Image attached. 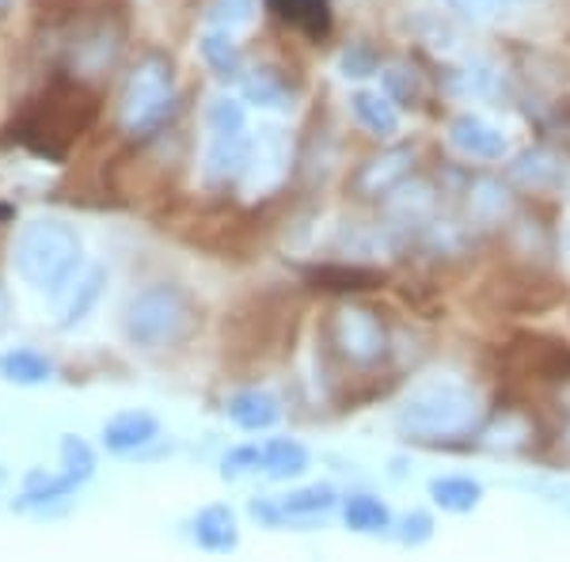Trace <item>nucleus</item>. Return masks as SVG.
I'll list each match as a JSON object with an SVG mask.
<instances>
[{
  "instance_id": "6e6552de",
  "label": "nucleus",
  "mask_w": 570,
  "mask_h": 562,
  "mask_svg": "<svg viewBox=\"0 0 570 562\" xmlns=\"http://www.w3.org/2000/svg\"><path fill=\"white\" fill-rule=\"evenodd\" d=\"M252 164V145L244 134H217L206 152V183L209 187H228L236 175L247 171Z\"/></svg>"
},
{
  "instance_id": "4468645a",
  "label": "nucleus",
  "mask_w": 570,
  "mask_h": 562,
  "mask_svg": "<svg viewBox=\"0 0 570 562\" xmlns=\"http://www.w3.org/2000/svg\"><path fill=\"white\" fill-rule=\"evenodd\" d=\"M351 107H354L357 122L376 137H395V130H400V110H395L392 99L381 96V91H357L351 99Z\"/></svg>"
},
{
  "instance_id": "f03ea898",
  "label": "nucleus",
  "mask_w": 570,
  "mask_h": 562,
  "mask_svg": "<svg viewBox=\"0 0 570 562\" xmlns=\"http://www.w3.org/2000/svg\"><path fill=\"white\" fill-rule=\"evenodd\" d=\"M475 422H480V400H475L472 388H464L456 381L422 384L395 414V426L415 441L464 437V433L475 430Z\"/></svg>"
},
{
  "instance_id": "c85d7f7f",
  "label": "nucleus",
  "mask_w": 570,
  "mask_h": 562,
  "mask_svg": "<svg viewBox=\"0 0 570 562\" xmlns=\"http://www.w3.org/2000/svg\"><path fill=\"white\" fill-rule=\"evenodd\" d=\"M494 4H499V0H449V8L468 16V20H487V16L494 12Z\"/></svg>"
},
{
  "instance_id": "423d86ee",
  "label": "nucleus",
  "mask_w": 570,
  "mask_h": 562,
  "mask_svg": "<svg viewBox=\"0 0 570 562\" xmlns=\"http://www.w3.org/2000/svg\"><path fill=\"white\" fill-rule=\"evenodd\" d=\"M331 335H335L338 354H343L346 362H354V365L381 362L384 349H389L384 324L373 316L370 308H343V312H335V327H331Z\"/></svg>"
},
{
  "instance_id": "f257e3e1",
  "label": "nucleus",
  "mask_w": 570,
  "mask_h": 562,
  "mask_svg": "<svg viewBox=\"0 0 570 562\" xmlns=\"http://www.w3.org/2000/svg\"><path fill=\"white\" fill-rule=\"evenodd\" d=\"M99 103H104V96L85 85L77 72H53L46 88L16 115V122L4 134L8 141L23 145L27 152L61 164L99 118Z\"/></svg>"
},
{
  "instance_id": "9b49d317",
  "label": "nucleus",
  "mask_w": 570,
  "mask_h": 562,
  "mask_svg": "<svg viewBox=\"0 0 570 562\" xmlns=\"http://www.w3.org/2000/svg\"><path fill=\"white\" fill-rule=\"evenodd\" d=\"M407 175H411V152L392 149V152L376 156V160H370L362 171H357V190H362L365 198L389 195V190L400 187Z\"/></svg>"
},
{
  "instance_id": "bb28decb",
  "label": "nucleus",
  "mask_w": 570,
  "mask_h": 562,
  "mask_svg": "<svg viewBox=\"0 0 570 562\" xmlns=\"http://www.w3.org/2000/svg\"><path fill=\"white\" fill-rule=\"evenodd\" d=\"M252 12H255V0H214V4H209V20L225 23V27L247 23Z\"/></svg>"
},
{
  "instance_id": "cd10ccee",
  "label": "nucleus",
  "mask_w": 570,
  "mask_h": 562,
  "mask_svg": "<svg viewBox=\"0 0 570 562\" xmlns=\"http://www.w3.org/2000/svg\"><path fill=\"white\" fill-rule=\"evenodd\" d=\"M263 464V453L259 448H236V453H228L225 456V467H220V475L225 479H236V475H244L247 467H259Z\"/></svg>"
},
{
  "instance_id": "39448f33",
  "label": "nucleus",
  "mask_w": 570,
  "mask_h": 562,
  "mask_svg": "<svg viewBox=\"0 0 570 562\" xmlns=\"http://www.w3.org/2000/svg\"><path fill=\"white\" fill-rule=\"evenodd\" d=\"M171 85H176V72H171L168 53H145L122 88V107H118L122 130L134 137H149L160 130L171 110H176Z\"/></svg>"
},
{
  "instance_id": "2f4dec72",
  "label": "nucleus",
  "mask_w": 570,
  "mask_h": 562,
  "mask_svg": "<svg viewBox=\"0 0 570 562\" xmlns=\"http://www.w3.org/2000/svg\"><path fill=\"white\" fill-rule=\"evenodd\" d=\"M0 479H4V467H0Z\"/></svg>"
},
{
  "instance_id": "ddd939ff",
  "label": "nucleus",
  "mask_w": 570,
  "mask_h": 562,
  "mask_svg": "<svg viewBox=\"0 0 570 562\" xmlns=\"http://www.w3.org/2000/svg\"><path fill=\"white\" fill-rule=\"evenodd\" d=\"M228 418H233L240 430H271L274 422L282 418V407L271 392L252 388V392H240L228 400Z\"/></svg>"
},
{
  "instance_id": "1a4fd4ad",
  "label": "nucleus",
  "mask_w": 570,
  "mask_h": 562,
  "mask_svg": "<svg viewBox=\"0 0 570 562\" xmlns=\"http://www.w3.org/2000/svg\"><path fill=\"white\" fill-rule=\"evenodd\" d=\"M266 8L312 42L327 39L331 23H335L331 20V0H266Z\"/></svg>"
},
{
  "instance_id": "473e14b6",
  "label": "nucleus",
  "mask_w": 570,
  "mask_h": 562,
  "mask_svg": "<svg viewBox=\"0 0 570 562\" xmlns=\"http://www.w3.org/2000/svg\"><path fill=\"white\" fill-rule=\"evenodd\" d=\"M4 4H8V0H0V8H4Z\"/></svg>"
},
{
  "instance_id": "a878e982",
  "label": "nucleus",
  "mask_w": 570,
  "mask_h": 562,
  "mask_svg": "<svg viewBox=\"0 0 570 562\" xmlns=\"http://www.w3.org/2000/svg\"><path fill=\"white\" fill-rule=\"evenodd\" d=\"M206 126L217 134H244V107L236 99H214L206 110Z\"/></svg>"
},
{
  "instance_id": "7c9ffc66",
  "label": "nucleus",
  "mask_w": 570,
  "mask_h": 562,
  "mask_svg": "<svg viewBox=\"0 0 570 562\" xmlns=\"http://www.w3.org/2000/svg\"><path fill=\"white\" fill-rule=\"evenodd\" d=\"M8 316H12V304H8V293H4V285H0V331L8 327Z\"/></svg>"
},
{
  "instance_id": "dca6fc26",
  "label": "nucleus",
  "mask_w": 570,
  "mask_h": 562,
  "mask_svg": "<svg viewBox=\"0 0 570 562\" xmlns=\"http://www.w3.org/2000/svg\"><path fill=\"white\" fill-rule=\"evenodd\" d=\"M263 467L271 479H297L308 467V448L301 445V441L274 437L271 445L263 448Z\"/></svg>"
},
{
  "instance_id": "5701e85b",
  "label": "nucleus",
  "mask_w": 570,
  "mask_h": 562,
  "mask_svg": "<svg viewBox=\"0 0 570 562\" xmlns=\"http://www.w3.org/2000/svg\"><path fill=\"white\" fill-rule=\"evenodd\" d=\"M308 278L316 285H324V289H370V285L381 282V274L362 270V266H320Z\"/></svg>"
},
{
  "instance_id": "2eb2a0df",
  "label": "nucleus",
  "mask_w": 570,
  "mask_h": 562,
  "mask_svg": "<svg viewBox=\"0 0 570 562\" xmlns=\"http://www.w3.org/2000/svg\"><path fill=\"white\" fill-rule=\"evenodd\" d=\"M430 497H434L445 513H472L483 497V486L475 483V479L449 475V479H434V483H430Z\"/></svg>"
},
{
  "instance_id": "9d476101",
  "label": "nucleus",
  "mask_w": 570,
  "mask_h": 562,
  "mask_svg": "<svg viewBox=\"0 0 570 562\" xmlns=\"http://www.w3.org/2000/svg\"><path fill=\"white\" fill-rule=\"evenodd\" d=\"M156 433H160V422L149 411H126L115 414L104 426V445L110 453H137V448L156 441Z\"/></svg>"
},
{
  "instance_id": "aec40b11",
  "label": "nucleus",
  "mask_w": 570,
  "mask_h": 562,
  "mask_svg": "<svg viewBox=\"0 0 570 562\" xmlns=\"http://www.w3.org/2000/svg\"><path fill=\"white\" fill-rule=\"evenodd\" d=\"M50 373L53 365L42 354H35V349H12V354L0 357V376L12 384H42L50 381Z\"/></svg>"
},
{
  "instance_id": "f3484780",
  "label": "nucleus",
  "mask_w": 570,
  "mask_h": 562,
  "mask_svg": "<svg viewBox=\"0 0 570 562\" xmlns=\"http://www.w3.org/2000/svg\"><path fill=\"white\" fill-rule=\"evenodd\" d=\"M198 50H202V61H206L220 80L240 77V50H236V42L228 39V31H206L198 42Z\"/></svg>"
},
{
  "instance_id": "c756f323",
  "label": "nucleus",
  "mask_w": 570,
  "mask_h": 562,
  "mask_svg": "<svg viewBox=\"0 0 570 562\" xmlns=\"http://www.w3.org/2000/svg\"><path fill=\"white\" fill-rule=\"evenodd\" d=\"M403 543H411V548H415V543H426L430 540V529H434V521L426 517V513H415V517H407V524H403Z\"/></svg>"
},
{
  "instance_id": "a211bd4d",
  "label": "nucleus",
  "mask_w": 570,
  "mask_h": 562,
  "mask_svg": "<svg viewBox=\"0 0 570 562\" xmlns=\"http://www.w3.org/2000/svg\"><path fill=\"white\" fill-rule=\"evenodd\" d=\"M343 517H346V529L354 532H384L392 524V513L381 497L373 494H351L343 505Z\"/></svg>"
},
{
  "instance_id": "f8f14e48",
  "label": "nucleus",
  "mask_w": 570,
  "mask_h": 562,
  "mask_svg": "<svg viewBox=\"0 0 570 562\" xmlns=\"http://www.w3.org/2000/svg\"><path fill=\"white\" fill-rule=\"evenodd\" d=\"M195 540H198V548L214 551V555L236 551V543H240L236 513L228 510V505H209V510H202L198 521H195Z\"/></svg>"
},
{
  "instance_id": "4be33fe9",
  "label": "nucleus",
  "mask_w": 570,
  "mask_h": 562,
  "mask_svg": "<svg viewBox=\"0 0 570 562\" xmlns=\"http://www.w3.org/2000/svg\"><path fill=\"white\" fill-rule=\"evenodd\" d=\"M335 505V491L327 483H316V486H305V491L282 497V517H316V513H327Z\"/></svg>"
},
{
  "instance_id": "6ab92c4d",
  "label": "nucleus",
  "mask_w": 570,
  "mask_h": 562,
  "mask_svg": "<svg viewBox=\"0 0 570 562\" xmlns=\"http://www.w3.org/2000/svg\"><path fill=\"white\" fill-rule=\"evenodd\" d=\"M77 491V479L72 475H46V472H31L27 475L23 497L16 502V510H31V505H46V502H58V497H69Z\"/></svg>"
},
{
  "instance_id": "393cba45",
  "label": "nucleus",
  "mask_w": 570,
  "mask_h": 562,
  "mask_svg": "<svg viewBox=\"0 0 570 562\" xmlns=\"http://www.w3.org/2000/svg\"><path fill=\"white\" fill-rule=\"evenodd\" d=\"M244 91L252 103H263V107H285V85L274 77L271 69H255L252 77L244 80Z\"/></svg>"
},
{
  "instance_id": "7ed1b4c3",
  "label": "nucleus",
  "mask_w": 570,
  "mask_h": 562,
  "mask_svg": "<svg viewBox=\"0 0 570 562\" xmlns=\"http://www.w3.org/2000/svg\"><path fill=\"white\" fill-rule=\"evenodd\" d=\"M122 331L141 349L183 346L198 331V308L179 285H149L126 304Z\"/></svg>"
},
{
  "instance_id": "20e7f679",
  "label": "nucleus",
  "mask_w": 570,
  "mask_h": 562,
  "mask_svg": "<svg viewBox=\"0 0 570 562\" xmlns=\"http://www.w3.org/2000/svg\"><path fill=\"white\" fill-rule=\"evenodd\" d=\"M80 266V236L61 220H31L16 239V270L35 289L58 293Z\"/></svg>"
},
{
  "instance_id": "0eeeda50",
  "label": "nucleus",
  "mask_w": 570,
  "mask_h": 562,
  "mask_svg": "<svg viewBox=\"0 0 570 562\" xmlns=\"http://www.w3.org/2000/svg\"><path fill=\"white\" fill-rule=\"evenodd\" d=\"M449 145L468 160H502L510 141L494 122H487L480 115H461L449 126Z\"/></svg>"
},
{
  "instance_id": "412c9836",
  "label": "nucleus",
  "mask_w": 570,
  "mask_h": 562,
  "mask_svg": "<svg viewBox=\"0 0 570 562\" xmlns=\"http://www.w3.org/2000/svg\"><path fill=\"white\" fill-rule=\"evenodd\" d=\"M104 282H107V274L99 270V266H91V270L85 274V278L77 282V289L69 293L66 308H61L58 327H72V324H80V319H85L88 312H91V304L99 300V293H104Z\"/></svg>"
},
{
  "instance_id": "b1692460",
  "label": "nucleus",
  "mask_w": 570,
  "mask_h": 562,
  "mask_svg": "<svg viewBox=\"0 0 570 562\" xmlns=\"http://www.w3.org/2000/svg\"><path fill=\"white\" fill-rule=\"evenodd\" d=\"M61 467H66V475H72L77 483L91 479V472H96V453L88 448V441L69 433V437L61 441Z\"/></svg>"
}]
</instances>
